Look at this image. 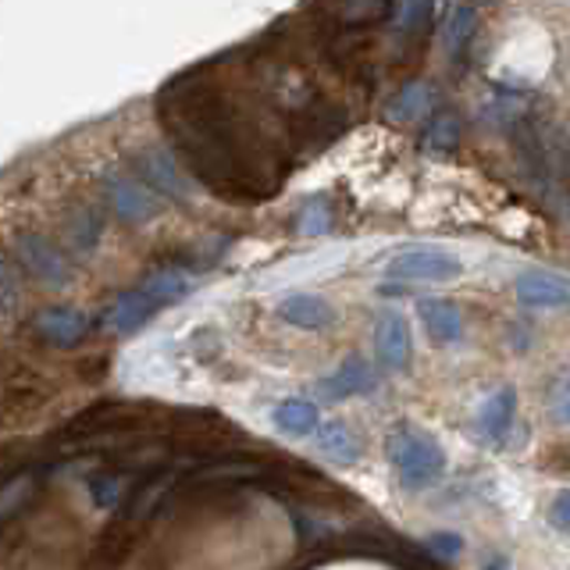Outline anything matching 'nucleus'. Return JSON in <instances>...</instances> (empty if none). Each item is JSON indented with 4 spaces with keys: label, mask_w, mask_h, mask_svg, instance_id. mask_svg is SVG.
<instances>
[{
    "label": "nucleus",
    "mask_w": 570,
    "mask_h": 570,
    "mask_svg": "<svg viewBox=\"0 0 570 570\" xmlns=\"http://www.w3.org/2000/svg\"><path fill=\"white\" fill-rule=\"evenodd\" d=\"M157 122L186 176L225 203L272 200L293 171L289 147L221 86L214 65L168 78L157 93Z\"/></svg>",
    "instance_id": "obj_1"
},
{
    "label": "nucleus",
    "mask_w": 570,
    "mask_h": 570,
    "mask_svg": "<svg viewBox=\"0 0 570 570\" xmlns=\"http://www.w3.org/2000/svg\"><path fill=\"white\" fill-rule=\"evenodd\" d=\"M517 154V165L525 171L528 186L538 197H557L563 203V176H567V157H563V139L549 129V122H542V110L538 104L520 115L517 122L506 125Z\"/></svg>",
    "instance_id": "obj_2"
},
{
    "label": "nucleus",
    "mask_w": 570,
    "mask_h": 570,
    "mask_svg": "<svg viewBox=\"0 0 570 570\" xmlns=\"http://www.w3.org/2000/svg\"><path fill=\"white\" fill-rule=\"evenodd\" d=\"M386 456H389L392 471L400 474L403 488H410V493H421V488L439 482L442 471H446V453H442L439 442L407 424H400L386 439Z\"/></svg>",
    "instance_id": "obj_3"
},
{
    "label": "nucleus",
    "mask_w": 570,
    "mask_h": 570,
    "mask_svg": "<svg viewBox=\"0 0 570 570\" xmlns=\"http://www.w3.org/2000/svg\"><path fill=\"white\" fill-rule=\"evenodd\" d=\"M11 253H14V261L22 264L25 275L51 285V289H61V285H68L75 278L72 253L43 232H22L19 240L11 243Z\"/></svg>",
    "instance_id": "obj_4"
},
{
    "label": "nucleus",
    "mask_w": 570,
    "mask_h": 570,
    "mask_svg": "<svg viewBox=\"0 0 570 570\" xmlns=\"http://www.w3.org/2000/svg\"><path fill=\"white\" fill-rule=\"evenodd\" d=\"M101 193L110 214L125 221V225H142V221H150L161 211V197L150 193V189L142 186V179L129 176V171H107L101 179Z\"/></svg>",
    "instance_id": "obj_5"
},
{
    "label": "nucleus",
    "mask_w": 570,
    "mask_h": 570,
    "mask_svg": "<svg viewBox=\"0 0 570 570\" xmlns=\"http://www.w3.org/2000/svg\"><path fill=\"white\" fill-rule=\"evenodd\" d=\"M325 29L339 33H374L389 22L392 0H310Z\"/></svg>",
    "instance_id": "obj_6"
},
{
    "label": "nucleus",
    "mask_w": 570,
    "mask_h": 570,
    "mask_svg": "<svg viewBox=\"0 0 570 570\" xmlns=\"http://www.w3.org/2000/svg\"><path fill=\"white\" fill-rule=\"evenodd\" d=\"M461 272H464V264L442 250H407L400 257H392V264H389V278L395 285L450 282V278H461Z\"/></svg>",
    "instance_id": "obj_7"
},
{
    "label": "nucleus",
    "mask_w": 570,
    "mask_h": 570,
    "mask_svg": "<svg viewBox=\"0 0 570 570\" xmlns=\"http://www.w3.org/2000/svg\"><path fill=\"white\" fill-rule=\"evenodd\" d=\"M136 176L142 179V186H147L150 193H157L161 200L186 203L189 197H193V179L186 176V168L176 161V154H165V150L139 154Z\"/></svg>",
    "instance_id": "obj_8"
},
{
    "label": "nucleus",
    "mask_w": 570,
    "mask_h": 570,
    "mask_svg": "<svg viewBox=\"0 0 570 570\" xmlns=\"http://www.w3.org/2000/svg\"><path fill=\"white\" fill-rule=\"evenodd\" d=\"M197 285H200V264L186 261V257H171L165 264H157L150 275H142L139 289L147 293L157 307H165V304H179V299H186Z\"/></svg>",
    "instance_id": "obj_9"
},
{
    "label": "nucleus",
    "mask_w": 570,
    "mask_h": 570,
    "mask_svg": "<svg viewBox=\"0 0 570 570\" xmlns=\"http://www.w3.org/2000/svg\"><path fill=\"white\" fill-rule=\"evenodd\" d=\"M161 310L154 299L142 293V289H129V293H118L101 314V328L107 336H133L142 325H147L154 314Z\"/></svg>",
    "instance_id": "obj_10"
},
{
    "label": "nucleus",
    "mask_w": 570,
    "mask_h": 570,
    "mask_svg": "<svg viewBox=\"0 0 570 570\" xmlns=\"http://www.w3.org/2000/svg\"><path fill=\"white\" fill-rule=\"evenodd\" d=\"M374 353L392 371H407L414 360V339H410V325L400 310H386L374 325Z\"/></svg>",
    "instance_id": "obj_11"
},
{
    "label": "nucleus",
    "mask_w": 570,
    "mask_h": 570,
    "mask_svg": "<svg viewBox=\"0 0 570 570\" xmlns=\"http://www.w3.org/2000/svg\"><path fill=\"white\" fill-rule=\"evenodd\" d=\"M89 318L83 310L75 307H43L36 318H33V331L51 346H61V350H68V346H78L89 339Z\"/></svg>",
    "instance_id": "obj_12"
},
{
    "label": "nucleus",
    "mask_w": 570,
    "mask_h": 570,
    "mask_svg": "<svg viewBox=\"0 0 570 570\" xmlns=\"http://www.w3.org/2000/svg\"><path fill=\"white\" fill-rule=\"evenodd\" d=\"M374 389H378V374L363 357L342 360L336 371L314 386V392H318L321 400H350V395H368Z\"/></svg>",
    "instance_id": "obj_13"
},
{
    "label": "nucleus",
    "mask_w": 570,
    "mask_h": 570,
    "mask_svg": "<svg viewBox=\"0 0 570 570\" xmlns=\"http://www.w3.org/2000/svg\"><path fill=\"white\" fill-rule=\"evenodd\" d=\"M421 314V325L424 331L432 336V342L439 346H453L464 339V314L453 299H442V296H428L418 304Z\"/></svg>",
    "instance_id": "obj_14"
},
{
    "label": "nucleus",
    "mask_w": 570,
    "mask_h": 570,
    "mask_svg": "<svg viewBox=\"0 0 570 570\" xmlns=\"http://www.w3.org/2000/svg\"><path fill=\"white\" fill-rule=\"evenodd\" d=\"M278 318L289 321L293 328H304V331H325L336 321V310H331L328 299L314 296V293H289L278 304Z\"/></svg>",
    "instance_id": "obj_15"
},
{
    "label": "nucleus",
    "mask_w": 570,
    "mask_h": 570,
    "mask_svg": "<svg viewBox=\"0 0 570 570\" xmlns=\"http://www.w3.org/2000/svg\"><path fill=\"white\" fill-rule=\"evenodd\" d=\"M435 4H439V0H392L389 22H392L395 40H400V43H421L428 33H432Z\"/></svg>",
    "instance_id": "obj_16"
},
{
    "label": "nucleus",
    "mask_w": 570,
    "mask_h": 570,
    "mask_svg": "<svg viewBox=\"0 0 570 570\" xmlns=\"http://www.w3.org/2000/svg\"><path fill=\"white\" fill-rule=\"evenodd\" d=\"M514 293L525 307L531 310H560L567 307V282L563 275H549V272H531L520 275L514 282Z\"/></svg>",
    "instance_id": "obj_17"
},
{
    "label": "nucleus",
    "mask_w": 570,
    "mask_h": 570,
    "mask_svg": "<svg viewBox=\"0 0 570 570\" xmlns=\"http://www.w3.org/2000/svg\"><path fill=\"white\" fill-rule=\"evenodd\" d=\"M474 36H478V11L471 4H456L446 29H442V43H446V54L453 65H467Z\"/></svg>",
    "instance_id": "obj_18"
},
{
    "label": "nucleus",
    "mask_w": 570,
    "mask_h": 570,
    "mask_svg": "<svg viewBox=\"0 0 570 570\" xmlns=\"http://www.w3.org/2000/svg\"><path fill=\"white\" fill-rule=\"evenodd\" d=\"M514 418H517V392L514 389L493 392L482 403V414H478V432H482V439L485 442H503L506 432L514 428Z\"/></svg>",
    "instance_id": "obj_19"
},
{
    "label": "nucleus",
    "mask_w": 570,
    "mask_h": 570,
    "mask_svg": "<svg viewBox=\"0 0 570 570\" xmlns=\"http://www.w3.org/2000/svg\"><path fill=\"white\" fill-rule=\"evenodd\" d=\"M435 101H439V89L432 83H424V78H414V83H407L395 97L389 101V118L392 122H418L424 115H432L435 110Z\"/></svg>",
    "instance_id": "obj_20"
},
{
    "label": "nucleus",
    "mask_w": 570,
    "mask_h": 570,
    "mask_svg": "<svg viewBox=\"0 0 570 570\" xmlns=\"http://www.w3.org/2000/svg\"><path fill=\"white\" fill-rule=\"evenodd\" d=\"M104 240V221L97 211H89V208H75L65 221V246L68 253H78V257H86V253H93L101 246Z\"/></svg>",
    "instance_id": "obj_21"
},
{
    "label": "nucleus",
    "mask_w": 570,
    "mask_h": 570,
    "mask_svg": "<svg viewBox=\"0 0 570 570\" xmlns=\"http://www.w3.org/2000/svg\"><path fill=\"white\" fill-rule=\"evenodd\" d=\"M318 450L336 464H357L363 456V442L350 424L331 421V424L318 428Z\"/></svg>",
    "instance_id": "obj_22"
},
{
    "label": "nucleus",
    "mask_w": 570,
    "mask_h": 570,
    "mask_svg": "<svg viewBox=\"0 0 570 570\" xmlns=\"http://www.w3.org/2000/svg\"><path fill=\"white\" fill-rule=\"evenodd\" d=\"M272 421H275L278 432H285V435H310L314 428L321 424L318 407L307 403V400H285V403H278Z\"/></svg>",
    "instance_id": "obj_23"
},
{
    "label": "nucleus",
    "mask_w": 570,
    "mask_h": 570,
    "mask_svg": "<svg viewBox=\"0 0 570 570\" xmlns=\"http://www.w3.org/2000/svg\"><path fill=\"white\" fill-rule=\"evenodd\" d=\"M464 125L450 110H432V122H428V133H424V150L432 154H450L456 142H461Z\"/></svg>",
    "instance_id": "obj_24"
},
{
    "label": "nucleus",
    "mask_w": 570,
    "mask_h": 570,
    "mask_svg": "<svg viewBox=\"0 0 570 570\" xmlns=\"http://www.w3.org/2000/svg\"><path fill=\"white\" fill-rule=\"evenodd\" d=\"M136 485L129 478V471H110V474H97V478L89 482V493L97 499V506H118L125 496L136 493Z\"/></svg>",
    "instance_id": "obj_25"
},
{
    "label": "nucleus",
    "mask_w": 570,
    "mask_h": 570,
    "mask_svg": "<svg viewBox=\"0 0 570 570\" xmlns=\"http://www.w3.org/2000/svg\"><path fill=\"white\" fill-rule=\"evenodd\" d=\"M331 229V208L328 197H310L296 214V232L299 235H325Z\"/></svg>",
    "instance_id": "obj_26"
},
{
    "label": "nucleus",
    "mask_w": 570,
    "mask_h": 570,
    "mask_svg": "<svg viewBox=\"0 0 570 570\" xmlns=\"http://www.w3.org/2000/svg\"><path fill=\"white\" fill-rule=\"evenodd\" d=\"M19 304V278H14V267L0 257V310H11Z\"/></svg>",
    "instance_id": "obj_27"
},
{
    "label": "nucleus",
    "mask_w": 570,
    "mask_h": 570,
    "mask_svg": "<svg viewBox=\"0 0 570 570\" xmlns=\"http://www.w3.org/2000/svg\"><path fill=\"white\" fill-rule=\"evenodd\" d=\"M428 546H432V552H439V557H456V552L464 549V538L453 531H439L428 538Z\"/></svg>",
    "instance_id": "obj_28"
},
{
    "label": "nucleus",
    "mask_w": 570,
    "mask_h": 570,
    "mask_svg": "<svg viewBox=\"0 0 570 570\" xmlns=\"http://www.w3.org/2000/svg\"><path fill=\"white\" fill-rule=\"evenodd\" d=\"M552 414H557L560 424H567V378L560 374L557 386H552Z\"/></svg>",
    "instance_id": "obj_29"
},
{
    "label": "nucleus",
    "mask_w": 570,
    "mask_h": 570,
    "mask_svg": "<svg viewBox=\"0 0 570 570\" xmlns=\"http://www.w3.org/2000/svg\"><path fill=\"white\" fill-rule=\"evenodd\" d=\"M567 493H560L557 499H552V510H549V520H552V528L557 531H567L570 528V517H567Z\"/></svg>",
    "instance_id": "obj_30"
},
{
    "label": "nucleus",
    "mask_w": 570,
    "mask_h": 570,
    "mask_svg": "<svg viewBox=\"0 0 570 570\" xmlns=\"http://www.w3.org/2000/svg\"><path fill=\"white\" fill-rule=\"evenodd\" d=\"M485 570H510V560H506V557H496V560L488 563Z\"/></svg>",
    "instance_id": "obj_31"
}]
</instances>
